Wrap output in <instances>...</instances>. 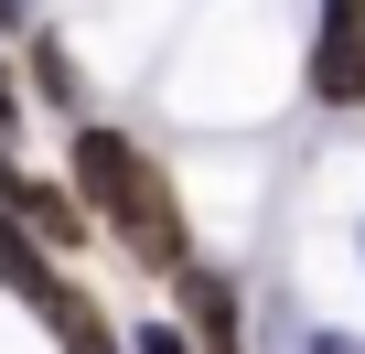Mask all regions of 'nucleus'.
<instances>
[{"instance_id":"nucleus-12","label":"nucleus","mask_w":365,"mask_h":354,"mask_svg":"<svg viewBox=\"0 0 365 354\" xmlns=\"http://www.w3.org/2000/svg\"><path fill=\"white\" fill-rule=\"evenodd\" d=\"M11 183H22V161H11V140H0V204H11Z\"/></svg>"},{"instance_id":"nucleus-13","label":"nucleus","mask_w":365,"mask_h":354,"mask_svg":"<svg viewBox=\"0 0 365 354\" xmlns=\"http://www.w3.org/2000/svg\"><path fill=\"white\" fill-rule=\"evenodd\" d=\"M354 247H365V226H354Z\"/></svg>"},{"instance_id":"nucleus-2","label":"nucleus","mask_w":365,"mask_h":354,"mask_svg":"<svg viewBox=\"0 0 365 354\" xmlns=\"http://www.w3.org/2000/svg\"><path fill=\"white\" fill-rule=\"evenodd\" d=\"M172 301H182V333H194V354H247V279H237V269L182 258V269H172Z\"/></svg>"},{"instance_id":"nucleus-3","label":"nucleus","mask_w":365,"mask_h":354,"mask_svg":"<svg viewBox=\"0 0 365 354\" xmlns=\"http://www.w3.org/2000/svg\"><path fill=\"white\" fill-rule=\"evenodd\" d=\"M312 97L322 108H365V0H312Z\"/></svg>"},{"instance_id":"nucleus-7","label":"nucleus","mask_w":365,"mask_h":354,"mask_svg":"<svg viewBox=\"0 0 365 354\" xmlns=\"http://www.w3.org/2000/svg\"><path fill=\"white\" fill-rule=\"evenodd\" d=\"M54 269H65V258H54L11 204H0V290H11V301H43V279H54Z\"/></svg>"},{"instance_id":"nucleus-4","label":"nucleus","mask_w":365,"mask_h":354,"mask_svg":"<svg viewBox=\"0 0 365 354\" xmlns=\"http://www.w3.org/2000/svg\"><path fill=\"white\" fill-rule=\"evenodd\" d=\"M11 215H22L54 258H86V247H97V215H86V194L65 183V172H54V183H33V172H22V183H11Z\"/></svg>"},{"instance_id":"nucleus-6","label":"nucleus","mask_w":365,"mask_h":354,"mask_svg":"<svg viewBox=\"0 0 365 354\" xmlns=\"http://www.w3.org/2000/svg\"><path fill=\"white\" fill-rule=\"evenodd\" d=\"M22 86H33L54 118H86V76H76V43H65V33H43V22L22 33Z\"/></svg>"},{"instance_id":"nucleus-1","label":"nucleus","mask_w":365,"mask_h":354,"mask_svg":"<svg viewBox=\"0 0 365 354\" xmlns=\"http://www.w3.org/2000/svg\"><path fill=\"white\" fill-rule=\"evenodd\" d=\"M65 183L86 194L97 236H118V258H140L150 279H172L182 258H194V226H182V194L161 183V161L108 129V118H65Z\"/></svg>"},{"instance_id":"nucleus-10","label":"nucleus","mask_w":365,"mask_h":354,"mask_svg":"<svg viewBox=\"0 0 365 354\" xmlns=\"http://www.w3.org/2000/svg\"><path fill=\"white\" fill-rule=\"evenodd\" d=\"M301 354H365V343H354V333H333V322H322V333H301Z\"/></svg>"},{"instance_id":"nucleus-5","label":"nucleus","mask_w":365,"mask_h":354,"mask_svg":"<svg viewBox=\"0 0 365 354\" xmlns=\"http://www.w3.org/2000/svg\"><path fill=\"white\" fill-rule=\"evenodd\" d=\"M33 311H43L54 354H129V343H118V322L97 311V290H86V279H65V269L43 279V301H33Z\"/></svg>"},{"instance_id":"nucleus-9","label":"nucleus","mask_w":365,"mask_h":354,"mask_svg":"<svg viewBox=\"0 0 365 354\" xmlns=\"http://www.w3.org/2000/svg\"><path fill=\"white\" fill-rule=\"evenodd\" d=\"M11 129H22V76L0 65V140H11Z\"/></svg>"},{"instance_id":"nucleus-11","label":"nucleus","mask_w":365,"mask_h":354,"mask_svg":"<svg viewBox=\"0 0 365 354\" xmlns=\"http://www.w3.org/2000/svg\"><path fill=\"white\" fill-rule=\"evenodd\" d=\"M43 22V0H0V33H33Z\"/></svg>"},{"instance_id":"nucleus-8","label":"nucleus","mask_w":365,"mask_h":354,"mask_svg":"<svg viewBox=\"0 0 365 354\" xmlns=\"http://www.w3.org/2000/svg\"><path fill=\"white\" fill-rule=\"evenodd\" d=\"M118 343H129V354H194V333H182V311H172V322H118Z\"/></svg>"}]
</instances>
